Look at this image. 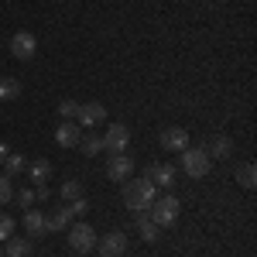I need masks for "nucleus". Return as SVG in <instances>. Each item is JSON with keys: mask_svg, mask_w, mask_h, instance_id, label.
<instances>
[{"mask_svg": "<svg viewBox=\"0 0 257 257\" xmlns=\"http://www.w3.org/2000/svg\"><path fill=\"white\" fill-rule=\"evenodd\" d=\"M123 202L131 213H148V206L155 202V185L148 178H127L123 182Z\"/></svg>", "mask_w": 257, "mask_h": 257, "instance_id": "nucleus-1", "label": "nucleus"}, {"mask_svg": "<svg viewBox=\"0 0 257 257\" xmlns=\"http://www.w3.org/2000/svg\"><path fill=\"white\" fill-rule=\"evenodd\" d=\"M178 213H182V202H178L175 196H161V199H155L151 206H148V216L155 219L158 226H172L178 219Z\"/></svg>", "mask_w": 257, "mask_h": 257, "instance_id": "nucleus-2", "label": "nucleus"}, {"mask_svg": "<svg viewBox=\"0 0 257 257\" xmlns=\"http://www.w3.org/2000/svg\"><path fill=\"white\" fill-rule=\"evenodd\" d=\"M182 155V172L192 178H202L209 175V165H213V158L206 155V148H185V151H178Z\"/></svg>", "mask_w": 257, "mask_h": 257, "instance_id": "nucleus-3", "label": "nucleus"}, {"mask_svg": "<svg viewBox=\"0 0 257 257\" xmlns=\"http://www.w3.org/2000/svg\"><path fill=\"white\" fill-rule=\"evenodd\" d=\"M96 230L89 226V223H76L72 230H69V250L72 254H89L93 247H96Z\"/></svg>", "mask_w": 257, "mask_h": 257, "instance_id": "nucleus-4", "label": "nucleus"}, {"mask_svg": "<svg viewBox=\"0 0 257 257\" xmlns=\"http://www.w3.org/2000/svg\"><path fill=\"white\" fill-rule=\"evenodd\" d=\"M127 144H131V131H127L123 123H110L106 134H103V151H106V155H123Z\"/></svg>", "mask_w": 257, "mask_h": 257, "instance_id": "nucleus-5", "label": "nucleus"}, {"mask_svg": "<svg viewBox=\"0 0 257 257\" xmlns=\"http://www.w3.org/2000/svg\"><path fill=\"white\" fill-rule=\"evenodd\" d=\"M148 182L155 185V189H172L178 178V168L175 165H168V161H158V165H148Z\"/></svg>", "mask_w": 257, "mask_h": 257, "instance_id": "nucleus-6", "label": "nucleus"}, {"mask_svg": "<svg viewBox=\"0 0 257 257\" xmlns=\"http://www.w3.org/2000/svg\"><path fill=\"white\" fill-rule=\"evenodd\" d=\"M35 52H38V38L31 31H18L11 38V55L14 59H35Z\"/></svg>", "mask_w": 257, "mask_h": 257, "instance_id": "nucleus-7", "label": "nucleus"}, {"mask_svg": "<svg viewBox=\"0 0 257 257\" xmlns=\"http://www.w3.org/2000/svg\"><path fill=\"white\" fill-rule=\"evenodd\" d=\"M96 243H99V257H123L127 254V233H120V230L99 237Z\"/></svg>", "mask_w": 257, "mask_h": 257, "instance_id": "nucleus-8", "label": "nucleus"}, {"mask_svg": "<svg viewBox=\"0 0 257 257\" xmlns=\"http://www.w3.org/2000/svg\"><path fill=\"white\" fill-rule=\"evenodd\" d=\"M131 172H134V158H127V151H123V155H110V161H106V178L127 182Z\"/></svg>", "mask_w": 257, "mask_h": 257, "instance_id": "nucleus-9", "label": "nucleus"}, {"mask_svg": "<svg viewBox=\"0 0 257 257\" xmlns=\"http://www.w3.org/2000/svg\"><path fill=\"white\" fill-rule=\"evenodd\" d=\"M79 127H99L106 120V106L103 103H79Z\"/></svg>", "mask_w": 257, "mask_h": 257, "instance_id": "nucleus-10", "label": "nucleus"}, {"mask_svg": "<svg viewBox=\"0 0 257 257\" xmlns=\"http://www.w3.org/2000/svg\"><path fill=\"white\" fill-rule=\"evenodd\" d=\"M158 141H161L165 151H185V148H189V131H182V127H165Z\"/></svg>", "mask_w": 257, "mask_h": 257, "instance_id": "nucleus-11", "label": "nucleus"}, {"mask_svg": "<svg viewBox=\"0 0 257 257\" xmlns=\"http://www.w3.org/2000/svg\"><path fill=\"white\" fill-rule=\"evenodd\" d=\"M79 138H82V127L72 123V120H65V123L55 127V144L59 148H79Z\"/></svg>", "mask_w": 257, "mask_h": 257, "instance_id": "nucleus-12", "label": "nucleus"}, {"mask_svg": "<svg viewBox=\"0 0 257 257\" xmlns=\"http://www.w3.org/2000/svg\"><path fill=\"white\" fill-rule=\"evenodd\" d=\"M69 219H72L69 206H55V209L45 216V230H48V233H59V230H65V226H69Z\"/></svg>", "mask_w": 257, "mask_h": 257, "instance_id": "nucleus-13", "label": "nucleus"}, {"mask_svg": "<svg viewBox=\"0 0 257 257\" xmlns=\"http://www.w3.org/2000/svg\"><path fill=\"white\" fill-rule=\"evenodd\" d=\"M24 230H28V237H41V233H48V230H45V216L35 213V209H28V213H24Z\"/></svg>", "mask_w": 257, "mask_h": 257, "instance_id": "nucleus-14", "label": "nucleus"}, {"mask_svg": "<svg viewBox=\"0 0 257 257\" xmlns=\"http://www.w3.org/2000/svg\"><path fill=\"white\" fill-rule=\"evenodd\" d=\"M28 175H31V182H35V185H45V182H48V175H52V165H48L45 158L31 161V165H28Z\"/></svg>", "mask_w": 257, "mask_h": 257, "instance_id": "nucleus-15", "label": "nucleus"}, {"mask_svg": "<svg viewBox=\"0 0 257 257\" xmlns=\"http://www.w3.org/2000/svg\"><path fill=\"white\" fill-rule=\"evenodd\" d=\"M24 168H28V158L18 155V151H11V155L4 158V175H7V178H14L18 172H24Z\"/></svg>", "mask_w": 257, "mask_h": 257, "instance_id": "nucleus-16", "label": "nucleus"}, {"mask_svg": "<svg viewBox=\"0 0 257 257\" xmlns=\"http://www.w3.org/2000/svg\"><path fill=\"white\" fill-rule=\"evenodd\" d=\"M4 257H31V240H18L11 237L4 247Z\"/></svg>", "mask_w": 257, "mask_h": 257, "instance_id": "nucleus-17", "label": "nucleus"}, {"mask_svg": "<svg viewBox=\"0 0 257 257\" xmlns=\"http://www.w3.org/2000/svg\"><path fill=\"white\" fill-rule=\"evenodd\" d=\"M206 155H209V158H230V155H233V141L230 138H216L213 148H206Z\"/></svg>", "mask_w": 257, "mask_h": 257, "instance_id": "nucleus-18", "label": "nucleus"}, {"mask_svg": "<svg viewBox=\"0 0 257 257\" xmlns=\"http://www.w3.org/2000/svg\"><path fill=\"white\" fill-rule=\"evenodd\" d=\"M138 216H141V223H138V226H141V237L148 240V243H155V240H158V233H161V226L151 216H144V213H138Z\"/></svg>", "mask_w": 257, "mask_h": 257, "instance_id": "nucleus-19", "label": "nucleus"}, {"mask_svg": "<svg viewBox=\"0 0 257 257\" xmlns=\"http://www.w3.org/2000/svg\"><path fill=\"white\" fill-rule=\"evenodd\" d=\"M79 148L89 155V158H93V155H99V151H103V138L89 131V134H82V138H79Z\"/></svg>", "mask_w": 257, "mask_h": 257, "instance_id": "nucleus-20", "label": "nucleus"}, {"mask_svg": "<svg viewBox=\"0 0 257 257\" xmlns=\"http://www.w3.org/2000/svg\"><path fill=\"white\" fill-rule=\"evenodd\" d=\"M21 96V82L14 76H4L0 79V99H18Z\"/></svg>", "mask_w": 257, "mask_h": 257, "instance_id": "nucleus-21", "label": "nucleus"}, {"mask_svg": "<svg viewBox=\"0 0 257 257\" xmlns=\"http://www.w3.org/2000/svg\"><path fill=\"white\" fill-rule=\"evenodd\" d=\"M237 182L243 185V189H254V185H257V168L250 165V161H247V165H240V168H237Z\"/></svg>", "mask_w": 257, "mask_h": 257, "instance_id": "nucleus-22", "label": "nucleus"}, {"mask_svg": "<svg viewBox=\"0 0 257 257\" xmlns=\"http://www.w3.org/2000/svg\"><path fill=\"white\" fill-rule=\"evenodd\" d=\"M79 196H82V185L76 182V178H69V182L62 185V199H69V202H72V199H79Z\"/></svg>", "mask_w": 257, "mask_h": 257, "instance_id": "nucleus-23", "label": "nucleus"}, {"mask_svg": "<svg viewBox=\"0 0 257 257\" xmlns=\"http://www.w3.org/2000/svg\"><path fill=\"white\" fill-rule=\"evenodd\" d=\"M59 113L65 120H76V113H79V103H76V99H62L59 103Z\"/></svg>", "mask_w": 257, "mask_h": 257, "instance_id": "nucleus-24", "label": "nucleus"}, {"mask_svg": "<svg viewBox=\"0 0 257 257\" xmlns=\"http://www.w3.org/2000/svg\"><path fill=\"white\" fill-rule=\"evenodd\" d=\"M11 199H14V185H11L7 175H0V206H7Z\"/></svg>", "mask_w": 257, "mask_h": 257, "instance_id": "nucleus-25", "label": "nucleus"}, {"mask_svg": "<svg viewBox=\"0 0 257 257\" xmlns=\"http://www.w3.org/2000/svg\"><path fill=\"white\" fill-rule=\"evenodd\" d=\"M14 237V219L7 213H0V240H11Z\"/></svg>", "mask_w": 257, "mask_h": 257, "instance_id": "nucleus-26", "label": "nucleus"}, {"mask_svg": "<svg viewBox=\"0 0 257 257\" xmlns=\"http://www.w3.org/2000/svg\"><path fill=\"white\" fill-rule=\"evenodd\" d=\"M31 202H35V189H21L18 192V206L21 209H31Z\"/></svg>", "mask_w": 257, "mask_h": 257, "instance_id": "nucleus-27", "label": "nucleus"}, {"mask_svg": "<svg viewBox=\"0 0 257 257\" xmlns=\"http://www.w3.org/2000/svg\"><path fill=\"white\" fill-rule=\"evenodd\" d=\"M86 209H89V202H86V199H72V206H69V213H72V216H82V213H86Z\"/></svg>", "mask_w": 257, "mask_h": 257, "instance_id": "nucleus-28", "label": "nucleus"}, {"mask_svg": "<svg viewBox=\"0 0 257 257\" xmlns=\"http://www.w3.org/2000/svg\"><path fill=\"white\" fill-rule=\"evenodd\" d=\"M7 155H11V148H7V144L0 141V165H4V158H7Z\"/></svg>", "mask_w": 257, "mask_h": 257, "instance_id": "nucleus-29", "label": "nucleus"}, {"mask_svg": "<svg viewBox=\"0 0 257 257\" xmlns=\"http://www.w3.org/2000/svg\"><path fill=\"white\" fill-rule=\"evenodd\" d=\"M0 257H4V250H0Z\"/></svg>", "mask_w": 257, "mask_h": 257, "instance_id": "nucleus-30", "label": "nucleus"}]
</instances>
